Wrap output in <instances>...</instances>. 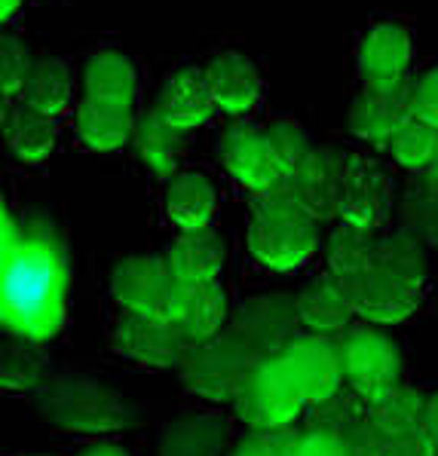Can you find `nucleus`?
I'll list each match as a JSON object with an SVG mask.
<instances>
[{
	"label": "nucleus",
	"mask_w": 438,
	"mask_h": 456,
	"mask_svg": "<svg viewBox=\"0 0 438 456\" xmlns=\"http://www.w3.org/2000/svg\"><path fill=\"white\" fill-rule=\"evenodd\" d=\"M68 261L55 230L40 217L25 224L4 212L0 315L19 340L44 343L65 325Z\"/></svg>",
	"instance_id": "nucleus-1"
},
{
	"label": "nucleus",
	"mask_w": 438,
	"mask_h": 456,
	"mask_svg": "<svg viewBox=\"0 0 438 456\" xmlns=\"http://www.w3.org/2000/svg\"><path fill=\"white\" fill-rule=\"evenodd\" d=\"M341 285L359 319L371 325L405 322L420 306L426 289V248L401 230L380 236L374 264Z\"/></svg>",
	"instance_id": "nucleus-2"
},
{
	"label": "nucleus",
	"mask_w": 438,
	"mask_h": 456,
	"mask_svg": "<svg viewBox=\"0 0 438 456\" xmlns=\"http://www.w3.org/2000/svg\"><path fill=\"white\" fill-rule=\"evenodd\" d=\"M319 248V221H313L292 193L285 181L273 191L258 193L249 217V251L264 266L279 273L298 270Z\"/></svg>",
	"instance_id": "nucleus-3"
},
{
	"label": "nucleus",
	"mask_w": 438,
	"mask_h": 456,
	"mask_svg": "<svg viewBox=\"0 0 438 456\" xmlns=\"http://www.w3.org/2000/svg\"><path fill=\"white\" fill-rule=\"evenodd\" d=\"M37 411L55 429L104 435L129 429L136 411L111 386L89 377H53L37 389Z\"/></svg>",
	"instance_id": "nucleus-4"
},
{
	"label": "nucleus",
	"mask_w": 438,
	"mask_h": 456,
	"mask_svg": "<svg viewBox=\"0 0 438 456\" xmlns=\"http://www.w3.org/2000/svg\"><path fill=\"white\" fill-rule=\"evenodd\" d=\"M181 383L206 402H236L245 383L258 370V362L233 334H218L206 343H194L181 362Z\"/></svg>",
	"instance_id": "nucleus-5"
},
{
	"label": "nucleus",
	"mask_w": 438,
	"mask_h": 456,
	"mask_svg": "<svg viewBox=\"0 0 438 456\" xmlns=\"http://www.w3.org/2000/svg\"><path fill=\"white\" fill-rule=\"evenodd\" d=\"M341 355L343 383L362 404L377 402L390 389L399 386L401 377V353L399 346L377 328L352 325L335 340Z\"/></svg>",
	"instance_id": "nucleus-6"
},
{
	"label": "nucleus",
	"mask_w": 438,
	"mask_h": 456,
	"mask_svg": "<svg viewBox=\"0 0 438 456\" xmlns=\"http://www.w3.org/2000/svg\"><path fill=\"white\" fill-rule=\"evenodd\" d=\"M298 328V297H292V294H260V297H249L233 313L227 334L236 337L254 355V362L260 364L282 359L288 346L301 337Z\"/></svg>",
	"instance_id": "nucleus-7"
},
{
	"label": "nucleus",
	"mask_w": 438,
	"mask_h": 456,
	"mask_svg": "<svg viewBox=\"0 0 438 456\" xmlns=\"http://www.w3.org/2000/svg\"><path fill=\"white\" fill-rule=\"evenodd\" d=\"M236 413L252 432H279L288 429L301 411L307 408L294 374L285 368V362H260L252 380L245 383L243 395L236 398Z\"/></svg>",
	"instance_id": "nucleus-8"
},
{
	"label": "nucleus",
	"mask_w": 438,
	"mask_h": 456,
	"mask_svg": "<svg viewBox=\"0 0 438 456\" xmlns=\"http://www.w3.org/2000/svg\"><path fill=\"white\" fill-rule=\"evenodd\" d=\"M111 291L123 313L172 322L181 282L175 279L166 255H129L111 273Z\"/></svg>",
	"instance_id": "nucleus-9"
},
{
	"label": "nucleus",
	"mask_w": 438,
	"mask_h": 456,
	"mask_svg": "<svg viewBox=\"0 0 438 456\" xmlns=\"http://www.w3.org/2000/svg\"><path fill=\"white\" fill-rule=\"evenodd\" d=\"M393 206H395V184L390 172L368 157L346 159L341 221L350 224V227L377 233L390 221Z\"/></svg>",
	"instance_id": "nucleus-10"
},
{
	"label": "nucleus",
	"mask_w": 438,
	"mask_h": 456,
	"mask_svg": "<svg viewBox=\"0 0 438 456\" xmlns=\"http://www.w3.org/2000/svg\"><path fill=\"white\" fill-rule=\"evenodd\" d=\"M346 159L350 157L335 147H313L298 172L285 178V191L313 221L341 217Z\"/></svg>",
	"instance_id": "nucleus-11"
},
{
	"label": "nucleus",
	"mask_w": 438,
	"mask_h": 456,
	"mask_svg": "<svg viewBox=\"0 0 438 456\" xmlns=\"http://www.w3.org/2000/svg\"><path fill=\"white\" fill-rule=\"evenodd\" d=\"M114 346L129 362L145 368H181L194 343L175 322L123 313L114 328Z\"/></svg>",
	"instance_id": "nucleus-12"
},
{
	"label": "nucleus",
	"mask_w": 438,
	"mask_h": 456,
	"mask_svg": "<svg viewBox=\"0 0 438 456\" xmlns=\"http://www.w3.org/2000/svg\"><path fill=\"white\" fill-rule=\"evenodd\" d=\"M350 132L368 144H390L414 120V83L365 86L350 104Z\"/></svg>",
	"instance_id": "nucleus-13"
},
{
	"label": "nucleus",
	"mask_w": 438,
	"mask_h": 456,
	"mask_svg": "<svg viewBox=\"0 0 438 456\" xmlns=\"http://www.w3.org/2000/svg\"><path fill=\"white\" fill-rule=\"evenodd\" d=\"M285 368L294 374L307 404H322L335 402L337 392L343 386V368H341V355L331 337L319 334H301L298 340L288 346V353L282 355Z\"/></svg>",
	"instance_id": "nucleus-14"
},
{
	"label": "nucleus",
	"mask_w": 438,
	"mask_h": 456,
	"mask_svg": "<svg viewBox=\"0 0 438 456\" xmlns=\"http://www.w3.org/2000/svg\"><path fill=\"white\" fill-rule=\"evenodd\" d=\"M218 153H221L224 168L254 196L273 191L277 184H282V172L270 153L264 129L252 123H236L218 142Z\"/></svg>",
	"instance_id": "nucleus-15"
},
{
	"label": "nucleus",
	"mask_w": 438,
	"mask_h": 456,
	"mask_svg": "<svg viewBox=\"0 0 438 456\" xmlns=\"http://www.w3.org/2000/svg\"><path fill=\"white\" fill-rule=\"evenodd\" d=\"M153 110L169 126H175L181 132H190L196 126L209 123L211 110H215V98L209 93L206 74L200 68H181V71H175L162 83Z\"/></svg>",
	"instance_id": "nucleus-16"
},
{
	"label": "nucleus",
	"mask_w": 438,
	"mask_h": 456,
	"mask_svg": "<svg viewBox=\"0 0 438 456\" xmlns=\"http://www.w3.org/2000/svg\"><path fill=\"white\" fill-rule=\"evenodd\" d=\"M411 37L399 25H377L359 49V71L365 86H399L408 80Z\"/></svg>",
	"instance_id": "nucleus-17"
},
{
	"label": "nucleus",
	"mask_w": 438,
	"mask_h": 456,
	"mask_svg": "<svg viewBox=\"0 0 438 456\" xmlns=\"http://www.w3.org/2000/svg\"><path fill=\"white\" fill-rule=\"evenodd\" d=\"M215 108L224 114H245L260 98V74L245 55L221 53L202 68Z\"/></svg>",
	"instance_id": "nucleus-18"
},
{
	"label": "nucleus",
	"mask_w": 438,
	"mask_h": 456,
	"mask_svg": "<svg viewBox=\"0 0 438 456\" xmlns=\"http://www.w3.org/2000/svg\"><path fill=\"white\" fill-rule=\"evenodd\" d=\"M166 261L181 285L218 282L224 266V240L211 227L178 233L169 245Z\"/></svg>",
	"instance_id": "nucleus-19"
},
{
	"label": "nucleus",
	"mask_w": 438,
	"mask_h": 456,
	"mask_svg": "<svg viewBox=\"0 0 438 456\" xmlns=\"http://www.w3.org/2000/svg\"><path fill=\"white\" fill-rule=\"evenodd\" d=\"M172 322L187 334L190 343H206L224 334L227 325V294L218 282L209 285H181L175 300Z\"/></svg>",
	"instance_id": "nucleus-20"
},
{
	"label": "nucleus",
	"mask_w": 438,
	"mask_h": 456,
	"mask_svg": "<svg viewBox=\"0 0 438 456\" xmlns=\"http://www.w3.org/2000/svg\"><path fill=\"white\" fill-rule=\"evenodd\" d=\"M298 315L301 325L319 337H341L343 331H350L352 319H356L341 279L335 276L316 279L298 294Z\"/></svg>",
	"instance_id": "nucleus-21"
},
{
	"label": "nucleus",
	"mask_w": 438,
	"mask_h": 456,
	"mask_svg": "<svg viewBox=\"0 0 438 456\" xmlns=\"http://www.w3.org/2000/svg\"><path fill=\"white\" fill-rule=\"evenodd\" d=\"M138 159L151 168L157 178H175L181 166V157L187 151V132L169 126L157 110H147L136 120V135H132Z\"/></svg>",
	"instance_id": "nucleus-22"
},
{
	"label": "nucleus",
	"mask_w": 438,
	"mask_h": 456,
	"mask_svg": "<svg viewBox=\"0 0 438 456\" xmlns=\"http://www.w3.org/2000/svg\"><path fill=\"white\" fill-rule=\"evenodd\" d=\"M426 404L429 398L423 392H417L414 386H395L386 395H380L377 402L365 404L368 423L384 435L386 441H405L423 432L426 423Z\"/></svg>",
	"instance_id": "nucleus-23"
},
{
	"label": "nucleus",
	"mask_w": 438,
	"mask_h": 456,
	"mask_svg": "<svg viewBox=\"0 0 438 456\" xmlns=\"http://www.w3.org/2000/svg\"><path fill=\"white\" fill-rule=\"evenodd\" d=\"M227 444V426L215 413H185L162 429L160 456H221Z\"/></svg>",
	"instance_id": "nucleus-24"
},
{
	"label": "nucleus",
	"mask_w": 438,
	"mask_h": 456,
	"mask_svg": "<svg viewBox=\"0 0 438 456\" xmlns=\"http://www.w3.org/2000/svg\"><path fill=\"white\" fill-rule=\"evenodd\" d=\"M74 126H77L80 142L98 153L120 151V147L129 144L132 135H136V117H132V108L102 104V102H93V98H83V102L77 104Z\"/></svg>",
	"instance_id": "nucleus-25"
},
{
	"label": "nucleus",
	"mask_w": 438,
	"mask_h": 456,
	"mask_svg": "<svg viewBox=\"0 0 438 456\" xmlns=\"http://www.w3.org/2000/svg\"><path fill=\"white\" fill-rule=\"evenodd\" d=\"M218 206L215 184L200 172H181L169 181L166 191V212L181 233L190 230H206Z\"/></svg>",
	"instance_id": "nucleus-26"
},
{
	"label": "nucleus",
	"mask_w": 438,
	"mask_h": 456,
	"mask_svg": "<svg viewBox=\"0 0 438 456\" xmlns=\"http://www.w3.org/2000/svg\"><path fill=\"white\" fill-rule=\"evenodd\" d=\"M4 132H6V147L12 151V157L22 163H44L53 153L55 142H59V126L53 117H44L37 110L25 108H10L4 110Z\"/></svg>",
	"instance_id": "nucleus-27"
},
{
	"label": "nucleus",
	"mask_w": 438,
	"mask_h": 456,
	"mask_svg": "<svg viewBox=\"0 0 438 456\" xmlns=\"http://www.w3.org/2000/svg\"><path fill=\"white\" fill-rule=\"evenodd\" d=\"M83 89L87 98L102 104H117V108H132L136 98V68L126 55L114 49H102L87 61L83 71Z\"/></svg>",
	"instance_id": "nucleus-28"
},
{
	"label": "nucleus",
	"mask_w": 438,
	"mask_h": 456,
	"mask_svg": "<svg viewBox=\"0 0 438 456\" xmlns=\"http://www.w3.org/2000/svg\"><path fill=\"white\" fill-rule=\"evenodd\" d=\"M70 68L62 59H40L34 61L31 74H28L25 86H22V104L44 117H62L70 104Z\"/></svg>",
	"instance_id": "nucleus-29"
},
{
	"label": "nucleus",
	"mask_w": 438,
	"mask_h": 456,
	"mask_svg": "<svg viewBox=\"0 0 438 456\" xmlns=\"http://www.w3.org/2000/svg\"><path fill=\"white\" fill-rule=\"evenodd\" d=\"M377 242L380 236L371 233V230H359L350 227V224H337L328 236V245H325V264H328V276L335 279H350L365 273L374 264V255H377Z\"/></svg>",
	"instance_id": "nucleus-30"
},
{
	"label": "nucleus",
	"mask_w": 438,
	"mask_h": 456,
	"mask_svg": "<svg viewBox=\"0 0 438 456\" xmlns=\"http://www.w3.org/2000/svg\"><path fill=\"white\" fill-rule=\"evenodd\" d=\"M399 224L423 248H438V187L414 181L399 200Z\"/></svg>",
	"instance_id": "nucleus-31"
},
{
	"label": "nucleus",
	"mask_w": 438,
	"mask_h": 456,
	"mask_svg": "<svg viewBox=\"0 0 438 456\" xmlns=\"http://www.w3.org/2000/svg\"><path fill=\"white\" fill-rule=\"evenodd\" d=\"M46 377V359L37 343L16 340L6 343L0 355V386L6 392H31L40 389Z\"/></svg>",
	"instance_id": "nucleus-32"
},
{
	"label": "nucleus",
	"mask_w": 438,
	"mask_h": 456,
	"mask_svg": "<svg viewBox=\"0 0 438 456\" xmlns=\"http://www.w3.org/2000/svg\"><path fill=\"white\" fill-rule=\"evenodd\" d=\"M386 147H390L393 159L401 168L420 175L423 168L433 163V157L438 151V129H433V126H426L420 120H411Z\"/></svg>",
	"instance_id": "nucleus-33"
},
{
	"label": "nucleus",
	"mask_w": 438,
	"mask_h": 456,
	"mask_svg": "<svg viewBox=\"0 0 438 456\" xmlns=\"http://www.w3.org/2000/svg\"><path fill=\"white\" fill-rule=\"evenodd\" d=\"M264 135H267V144H270V153H273V159H277L282 178H292V175L303 166V159L310 157V151H313L307 132H303L294 120L270 123L264 129Z\"/></svg>",
	"instance_id": "nucleus-34"
},
{
	"label": "nucleus",
	"mask_w": 438,
	"mask_h": 456,
	"mask_svg": "<svg viewBox=\"0 0 438 456\" xmlns=\"http://www.w3.org/2000/svg\"><path fill=\"white\" fill-rule=\"evenodd\" d=\"M34 68V59L28 46L19 37H4L0 44V89H4L6 104L22 95V86Z\"/></svg>",
	"instance_id": "nucleus-35"
},
{
	"label": "nucleus",
	"mask_w": 438,
	"mask_h": 456,
	"mask_svg": "<svg viewBox=\"0 0 438 456\" xmlns=\"http://www.w3.org/2000/svg\"><path fill=\"white\" fill-rule=\"evenodd\" d=\"M303 435H294L292 429L279 432H254L233 447L230 456H298Z\"/></svg>",
	"instance_id": "nucleus-36"
},
{
	"label": "nucleus",
	"mask_w": 438,
	"mask_h": 456,
	"mask_svg": "<svg viewBox=\"0 0 438 456\" xmlns=\"http://www.w3.org/2000/svg\"><path fill=\"white\" fill-rule=\"evenodd\" d=\"M414 120L438 129V68L414 80Z\"/></svg>",
	"instance_id": "nucleus-37"
},
{
	"label": "nucleus",
	"mask_w": 438,
	"mask_h": 456,
	"mask_svg": "<svg viewBox=\"0 0 438 456\" xmlns=\"http://www.w3.org/2000/svg\"><path fill=\"white\" fill-rule=\"evenodd\" d=\"M298 456H346V447L335 432L313 429L310 435H303L301 438Z\"/></svg>",
	"instance_id": "nucleus-38"
},
{
	"label": "nucleus",
	"mask_w": 438,
	"mask_h": 456,
	"mask_svg": "<svg viewBox=\"0 0 438 456\" xmlns=\"http://www.w3.org/2000/svg\"><path fill=\"white\" fill-rule=\"evenodd\" d=\"M393 456H435V447L429 444V438L420 432V435H414V438L395 441Z\"/></svg>",
	"instance_id": "nucleus-39"
},
{
	"label": "nucleus",
	"mask_w": 438,
	"mask_h": 456,
	"mask_svg": "<svg viewBox=\"0 0 438 456\" xmlns=\"http://www.w3.org/2000/svg\"><path fill=\"white\" fill-rule=\"evenodd\" d=\"M423 435H426L429 444L438 451V392L429 398V404H426V423H423Z\"/></svg>",
	"instance_id": "nucleus-40"
},
{
	"label": "nucleus",
	"mask_w": 438,
	"mask_h": 456,
	"mask_svg": "<svg viewBox=\"0 0 438 456\" xmlns=\"http://www.w3.org/2000/svg\"><path fill=\"white\" fill-rule=\"evenodd\" d=\"M417 181H423V184H429V187H438V151H435L433 163H429L420 175H417Z\"/></svg>",
	"instance_id": "nucleus-41"
},
{
	"label": "nucleus",
	"mask_w": 438,
	"mask_h": 456,
	"mask_svg": "<svg viewBox=\"0 0 438 456\" xmlns=\"http://www.w3.org/2000/svg\"><path fill=\"white\" fill-rule=\"evenodd\" d=\"M22 6V0H0V19H10Z\"/></svg>",
	"instance_id": "nucleus-42"
},
{
	"label": "nucleus",
	"mask_w": 438,
	"mask_h": 456,
	"mask_svg": "<svg viewBox=\"0 0 438 456\" xmlns=\"http://www.w3.org/2000/svg\"><path fill=\"white\" fill-rule=\"evenodd\" d=\"M83 456H126L120 447H111V444H102V447H95V451H89V453H83Z\"/></svg>",
	"instance_id": "nucleus-43"
},
{
	"label": "nucleus",
	"mask_w": 438,
	"mask_h": 456,
	"mask_svg": "<svg viewBox=\"0 0 438 456\" xmlns=\"http://www.w3.org/2000/svg\"><path fill=\"white\" fill-rule=\"evenodd\" d=\"M435 456H438V451H435Z\"/></svg>",
	"instance_id": "nucleus-44"
}]
</instances>
